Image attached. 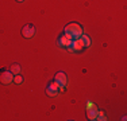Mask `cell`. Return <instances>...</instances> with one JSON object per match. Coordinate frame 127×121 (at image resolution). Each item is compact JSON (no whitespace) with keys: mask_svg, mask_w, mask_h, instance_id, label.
Segmentation results:
<instances>
[{"mask_svg":"<svg viewBox=\"0 0 127 121\" xmlns=\"http://www.w3.org/2000/svg\"><path fill=\"white\" fill-rule=\"evenodd\" d=\"M58 87H60V85L57 83L56 81H51V82L47 83V87H46V94L49 96V97H51V98L57 97V96H58V93H60Z\"/></svg>","mask_w":127,"mask_h":121,"instance_id":"2","label":"cell"},{"mask_svg":"<svg viewBox=\"0 0 127 121\" xmlns=\"http://www.w3.org/2000/svg\"><path fill=\"white\" fill-rule=\"evenodd\" d=\"M16 1H18V3H23L25 0H16Z\"/></svg>","mask_w":127,"mask_h":121,"instance_id":"13","label":"cell"},{"mask_svg":"<svg viewBox=\"0 0 127 121\" xmlns=\"http://www.w3.org/2000/svg\"><path fill=\"white\" fill-rule=\"evenodd\" d=\"M64 34L68 36L70 40H74V39H78L84 34V30H83V27H81V24H78L76 22H72V23H69L65 26Z\"/></svg>","mask_w":127,"mask_h":121,"instance_id":"1","label":"cell"},{"mask_svg":"<svg viewBox=\"0 0 127 121\" xmlns=\"http://www.w3.org/2000/svg\"><path fill=\"white\" fill-rule=\"evenodd\" d=\"M22 36L26 39H30L32 38V36L35 35V32H37V30H35V26L34 24H26V26L22 27Z\"/></svg>","mask_w":127,"mask_h":121,"instance_id":"4","label":"cell"},{"mask_svg":"<svg viewBox=\"0 0 127 121\" xmlns=\"http://www.w3.org/2000/svg\"><path fill=\"white\" fill-rule=\"evenodd\" d=\"M70 42H72V40H70V39H69L65 34H64V32L58 36V38H57V44H58L61 48H66L69 44H70Z\"/></svg>","mask_w":127,"mask_h":121,"instance_id":"7","label":"cell"},{"mask_svg":"<svg viewBox=\"0 0 127 121\" xmlns=\"http://www.w3.org/2000/svg\"><path fill=\"white\" fill-rule=\"evenodd\" d=\"M0 83L3 85H11L14 83V74L10 70H3L0 73Z\"/></svg>","mask_w":127,"mask_h":121,"instance_id":"5","label":"cell"},{"mask_svg":"<svg viewBox=\"0 0 127 121\" xmlns=\"http://www.w3.org/2000/svg\"><path fill=\"white\" fill-rule=\"evenodd\" d=\"M84 48H85V47H84V44L81 43L80 38H78V39H74V40H72L70 44L66 47V50L70 51V53H80V51H83Z\"/></svg>","mask_w":127,"mask_h":121,"instance_id":"3","label":"cell"},{"mask_svg":"<svg viewBox=\"0 0 127 121\" xmlns=\"http://www.w3.org/2000/svg\"><path fill=\"white\" fill-rule=\"evenodd\" d=\"M87 116H88L89 120H97L99 117V109L97 108H89L87 109Z\"/></svg>","mask_w":127,"mask_h":121,"instance_id":"8","label":"cell"},{"mask_svg":"<svg viewBox=\"0 0 127 121\" xmlns=\"http://www.w3.org/2000/svg\"><path fill=\"white\" fill-rule=\"evenodd\" d=\"M54 81H56L60 86H64V87H66V85H68V77H66V74L64 71L57 73V74L54 75Z\"/></svg>","mask_w":127,"mask_h":121,"instance_id":"6","label":"cell"},{"mask_svg":"<svg viewBox=\"0 0 127 121\" xmlns=\"http://www.w3.org/2000/svg\"><path fill=\"white\" fill-rule=\"evenodd\" d=\"M10 71L15 75V74H20V71H22V70H20V66L18 65V63H12V65L10 66Z\"/></svg>","mask_w":127,"mask_h":121,"instance_id":"10","label":"cell"},{"mask_svg":"<svg viewBox=\"0 0 127 121\" xmlns=\"http://www.w3.org/2000/svg\"><path fill=\"white\" fill-rule=\"evenodd\" d=\"M87 106H88L87 109H89V108H92V106H93V104H92V102H88V104H87Z\"/></svg>","mask_w":127,"mask_h":121,"instance_id":"12","label":"cell"},{"mask_svg":"<svg viewBox=\"0 0 127 121\" xmlns=\"http://www.w3.org/2000/svg\"><path fill=\"white\" fill-rule=\"evenodd\" d=\"M80 40H81V43L84 44V47L85 48H88V47H91V44H92V42H91V38L88 35H85V34H83L80 36Z\"/></svg>","mask_w":127,"mask_h":121,"instance_id":"9","label":"cell"},{"mask_svg":"<svg viewBox=\"0 0 127 121\" xmlns=\"http://www.w3.org/2000/svg\"><path fill=\"white\" fill-rule=\"evenodd\" d=\"M14 83H16V85H20V83H23V77L20 74H15L14 75Z\"/></svg>","mask_w":127,"mask_h":121,"instance_id":"11","label":"cell"}]
</instances>
